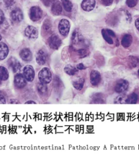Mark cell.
<instances>
[{"label":"cell","instance_id":"obj_33","mask_svg":"<svg viewBox=\"0 0 139 156\" xmlns=\"http://www.w3.org/2000/svg\"><path fill=\"white\" fill-rule=\"evenodd\" d=\"M101 2L105 5H110L113 2V0H101Z\"/></svg>","mask_w":139,"mask_h":156},{"label":"cell","instance_id":"obj_6","mask_svg":"<svg viewBox=\"0 0 139 156\" xmlns=\"http://www.w3.org/2000/svg\"><path fill=\"white\" fill-rule=\"evenodd\" d=\"M48 42L51 48L57 50L61 46L62 41L57 35L53 34L49 37Z\"/></svg>","mask_w":139,"mask_h":156},{"label":"cell","instance_id":"obj_15","mask_svg":"<svg viewBox=\"0 0 139 156\" xmlns=\"http://www.w3.org/2000/svg\"><path fill=\"white\" fill-rule=\"evenodd\" d=\"M62 6L61 3L58 0H54L52 5L51 12L54 15H59L62 12Z\"/></svg>","mask_w":139,"mask_h":156},{"label":"cell","instance_id":"obj_12","mask_svg":"<svg viewBox=\"0 0 139 156\" xmlns=\"http://www.w3.org/2000/svg\"><path fill=\"white\" fill-rule=\"evenodd\" d=\"M95 0H83L81 7L86 12H90L95 7Z\"/></svg>","mask_w":139,"mask_h":156},{"label":"cell","instance_id":"obj_4","mask_svg":"<svg viewBox=\"0 0 139 156\" xmlns=\"http://www.w3.org/2000/svg\"><path fill=\"white\" fill-rule=\"evenodd\" d=\"M71 41L74 45L78 46L84 44L85 39L83 37V35L81 34L79 30L77 29L73 31V33L72 34Z\"/></svg>","mask_w":139,"mask_h":156},{"label":"cell","instance_id":"obj_19","mask_svg":"<svg viewBox=\"0 0 139 156\" xmlns=\"http://www.w3.org/2000/svg\"><path fill=\"white\" fill-rule=\"evenodd\" d=\"M8 53L9 48L7 45L3 42H0V60L6 58Z\"/></svg>","mask_w":139,"mask_h":156},{"label":"cell","instance_id":"obj_23","mask_svg":"<svg viewBox=\"0 0 139 156\" xmlns=\"http://www.w3.org/2000/svg\"><path fill=\"white\" fill-rule=\"evenodd\" d=\"M93 103L95 104H103L105 103V99L102 94L96 93L94 94L92 98Z\"/></svg>","mask_w":139,"mask_h":156},{"label":"cell","instance_id":"obj_21","mask_svg":"<svg viewBox=\"0 0 139 156\" xmlns=\"http://www.w3.org/2000/svg\"><path fill=\"white\" fill-rule=\"evenodd\" d=\"M72 85L74 88L78 90H81L84 87L85 84V79L84 78H78L72 81Z\"/></svg>","mask_w":139,"mask_h":156},{"label":"cell","instance_id":"obj_29","mask_svg":"<svg viewBox=\"0 0 139 156\" xmlns=\"http://www.w3.org/2000/svg\"><path fill=\"white\" fill-rule=\"evenodd\" d=\"M77 53L78 56L80 58H82L88 56L89 55L90 51H89L87 49L81 48L77 50Z\"/></svg>","mask_w":139,"mask_h":156},{"label":"cell","instance_id":"obj_26","mask_svg":"<svg viewBox=\"0 0 139 156\" xmlns=\"http://www.w3.org/2000/svg\"><path fill=\"white\" fill-rule=\"evenodd\" d=\"M64 9L68 12H71L73 8V5L70 0H61Z\"/></svg>","mask_w":139,"mask_h":156},{"label":"cell","instance_id":"obj_36","mask_svg":"<svg viewBox=\"0 0 139 156\" xmlns=\"http://www.w3.org/2000/svg\"><path fill=\"white\" fill-rule=\"evenodd\" d=\"M106 31H107L108 34H109V35L110 37H116V35H115V33L113 32L112 30L109 29H106Z\"/></svg>","mask_w":139,"mask_h":156},{"label":"cell","instance_id":"obj_39","mask_svg":"<svg viewBox=\"0 0 139 156\" xmlns=\"http://www.w3.org/2000/svg\"><path fill=\"white\" fill-rule=\"evenodd\" d=\"M26 104H36V102H34L33 101H28L27 102H25Z\"/></svg>","mask_w":139,"mask_h":156},{"label":"cell","instance_id":"obj_1","mask_svg":"<svg viewBox=\"0 0 139 156\" xmlns=\"http://www.w3.org/2000/svg\"><path fill=\"white\" fill-rule=\"evenodd\" d=\"M38 78L40 83L48 84L52 80V74L49 69L45 67L40 71L38 74Z\"/></svg>","mask_w":139,"mask_h":156},{"label":"cell","instance_id":"obj_35","mask_svg":"<svg viewBox=\"0 0 139 156\" xmlns=\"http://www.w3.org/2000/svg\"><path fill=\"white\" fill-rule=\"evenodd\" d=\"M77 69H78V70H84V69H86V67L84 66V65L82 63H80L78 64L77 65Z\"/></svg>","mask_w":139,"mask_h":156},{"label":"cell","instance_id":"obj_13","mask_svg":"<svg viewBox=\"0 0 139 156\" xmlns=\"http://www.w3.org/2000/svg\"><path fill=\"white\" fill-rule=\"evenodd\" d=\"M8 63L14 72H16L17 71H19L21 67L19 60L14 57H11L8 60Z\"/></svg>","mask_w":139,"mask_h":156},{"label":"cell","instance_id":"obj_24","mask_svg":"<svg viewBox=\"0 0 139 156\" xmlns=\"http://www.w3.org/2000/svg\"><path fill=\"white\" fill-rule=\"evenodd\" d=\"M37 89L39 94L42 95H46L48 91V88L46 84H44L40 82L37 85Z\"/></svg>","mask_w":139,"mask_h":156},{"label":"cell","instance_id":"obj_34","mask_svg":"<svg viewBox=\"0 0 139 156\" xmlns=\"http://www.w3.org/2000/svg\"><path fill=\"white\" fill-rule=\"evenodd\" d=\"M5 15L2 10L0 9V24H2L5 21Z\"/></svg>","mask_w":139,"mask_h":156},{"label":"cell","instance_id":"obj_7","mask_svg":"<svg viewBox=\"0 0 139 156\" xmlns=\"http://www.w3.org/2000/svg\"><path fill=\"white\" fill-rule=\"evenodd\" d=\"M102 76L97 70H93L90 74V82L93 86H97L101 83Z\"/></svg>","mask_w":139,"mask_h":156},{"label":"cell","instance_id":"obj_31","mask_svg":"<svg viewBox=\"0 0 139 156\" xmlns=\"http://www.w3.org/2000/svg\"><path fill=\"white\" fill-rule=\"evenodd\" d=\"M4 2L6 7L10 8L14 5L15 0H4Z\"/></svg>","mask_w":139,"mask_h":156},{"label":"cell","instance_id":"obj_28","mask_svg":"<svg viewBox=\"0 0 139 156\" xmlns=\"http://www.w3.org/2000/svg\"><path fill=\"white\" fill-rule=\"evenodd\" d=\"M43 29L45 33H50L52 31V24L50 20L46 19L43 24Z\"/></svg>","mask_w":139,"mask_h":156},{"label":"cell","instance_id":"obj_18","mask_svg":"<svg viewBox=\"0 0 139 156\" xmlns=\"http://www.w3.org/2000/svg\"><path fill=\"white\" fill-rule=\"evenodd\" d=\"M133 42V37L129 34H125L122 37L121 44L125 48H129Z\"/></svg>","mask_w":139,"mask_h":156},{"label":"cell","instance_id":"obj_22","mask_svg":"<svg viewBox=\"0 0 139 156\" xmlns=\"http://www.w3.org/2000/svg\"><path fill=\"white\" fill-rule=\"evenodd\" d=\"M64 72L68 76H73L78 73V70L76 67L72 66L71 65H67L64 67Z\"/></svg>","mask_w":139,"mask_h":156},{"label":"cell","instance_id":"obj_16","mask_svg":"<svg viewBox=\"0 0 139 156\" xmlns=\"http://www.w3.org/2000/svg\"><path fill=\"white\" fill-rule=\"evenodd\" d=\"M20 56L23 60L25 61H30L32 60V53L29 49L25 48L22 49L20 52Z\"/></svg>","mask_w":139,"mask_h":156},{"label":"cell","instance_id":"obj_10","mask_svg":"<svg viewBox=\"0 0 139 156\" xmlns=\"http://www.w3.org/2000/svg\"><path fill=\"white\" fill-rule=\"evenodd\" d=\"M24 34L30 39H36L38 37V31L35 27L29 26L25 29Z\"/></svg>","mask_w":139,"mask_h":156},{"label":"cell","instance_id":"obj_25","mask_svg":"<svg viewBox=\"0 0 139 156\" xmlns=\"http://www.w3.org/2000/svg\"><path fill=\"white\" fill-rule=\"evenodd\" d=\"M9 78V73L7 68L3 66H0V80H7Z\"/></svg>","mask_w":139,"mask_h":156},{"label":"cell","instance_id":"obj_37","mask_svg":"<svg viewBox=\"0 0 139 156\" xmlns=\"http://www.w3.org/2000/svg\"><path fill=\"white\" fill-rule=\"evenodd\" d=\"M5 99L3 95L0 94V104H5Z\"/></svg>","mask_w":139,"mask_h":156},{"label":"cell","instance_id":"obj_9","mask_svg":"<svg viewBox=\"0 0 139 156\" xmlns=\"http://www.w3.org/2000/svg\"><path fill=\"white\" fill-rule=\"evenodd\" d=\"M24 76L28 81H32L35 77V71L34 68L31 65L25 66L24 68Z\"/></svg>","mask_w":139,"mask_h":156},{"label":"cell","instance_id":"obj_14","mask_svg":"<svg viewBox=\"0 0 139 156\" xmlns=\"http://www.w3.org/2000/svg\"><path fill=\"white\" fill-rule=\"evenodd\" d=\"M47 53L44 50H40L36 56V61L38 65L42 66L46 63L47 61Z\"/></svg>","mask_w":139,"mask_h":156},{"label":"cell","instance_id":"obj_40","mask_svg":"<svg viewBox=\"0 0 139 156\" xmlns=\"http://www.w3.org/2000/svg\"><path fill=\"white\" fill-rule=\"evenodd\" d=\"M137 74H138V76H139V69H138V71H137Z\"/></svg>","mask_w":139,"mask_h":156},{"label":"cell","instance_id":"obj_2","mask_svg":"<svg viewBox=\"0 0 139 156\" xmlns=\"http://www.w3.org/2000/svg\"><path fill=\"white\" fill-rule=\"evenodd\" d=\"M130 83L127 80L123 79H119L115 83L114 86V90L117 93H123L126 92L129 88Z\"/></svg>","mask_w":139,"mask_h":156},{"label":"cell","instance_id":"obj_30","mask_svg":"<svg viewBox=\"0 0 139 156\" xmlns=\"http://www.w3.org/2000/svg\"><path fill=\"white\" fill-rule=\"evenodd\" d=\"M138 0H127L126 4L130 8L134 7L137 5Z\"/></svg>","mask_w":139,"mask_h":156},{"label":"cell","instance_id":"obj_3","mask_svg":"<svg viewBox=\"0 0 139 156\" xmlns=\"http://www.w3.org/2000/svg\"><path fill=\"white\" fill-rule=\"evenodd\" d=\"M70 23L66 19H62L59 22L58 26L59 31L60 34L63 37L68 35L70 29Z\"/></svg>","mask_w":139,"mask_h":156},{"label":"cell","instance_id":"obj_32","mask_svg":"<svg viewBox=\"0 0 139 156\" xmlns=\"http://www.w3.org/2000/svg\"><path fill=\"white\" fill-rule=\"evenodd\" d=\"M42 2L45 6L49 7L51 5H52L54 0H42Z\"/></svg>","mask_w":139,"mask_h":156},{"label":"cell","instance_id":"obj_17","mask_svg":"<svg viewBox=\"0 0 139 156\" xmlns=\"http://www.w3.org/2000/svg\"><path fill=\"white\" fill-rule=\"evenodd\" d=\"M139 100V95L137 93L133 92L125 99V103L128 104H136Z\"/></svg>","mask_w":139,"mask_h":156},{"label":"cell","instance_id":"obj_27","mask_svg":"<svg viewBox=\"0 0 139 156\" xmlns=\"http://www.w3.org/2000/svg\"><path fill=\"white\" fill-rule=\"evenodd\" d=\"M101 33L102 35L103 39H104V40L107 42L108 44H114L113 40L111 37L109 35V34H108L107 32L106 31V29H103L101 31Z\"/></svg>","mask_w":139,"mask_h":156},{"label":"cell","instance_id":"obj_38","mask_svg":"<svg viewBox=\"0 0 139 156\" xmlns=\"http://www.w3.org/2000/svg\"><path fill=\"white\" fill-rule=\"evenodd\" d=\"M135 27L137 28V29L138 30L139 32V18L137 19L135 22Z\"/></svg>","mask_w":139,"mask_h":156},{"label":"cell","instance_id":"obj_11","mask_svg":"<svg viewBox=\"0 0 139 156\" xmlns=\"http://www.w3.org/2000/svg\"><path fill=\"white\" fill-rule=\"evenodd\" d=\"M14 85L19 88H22L26 85V80L21 74H17L14 77Z\"/></svg>","mask_w":139,"mask_h":156},{"label":"cell","instance_id":"obj_20","mask_svg":"<svg viewBox=\"0 0 139 156\" xmlns=\"http://www.w3.org/2000/svg\"><path fill=\"white\" fill-rule=\"evenodd\" d=\"M127 66L130 68H135L138 65L139 62V59L138 58L134 56H130L127 58Z\"/></svg>","mask_w":139,"mask_h":156},{"label":"cell","instance_id":"obj_42","mask_svg":"<svg viewBox=\"0 0 139 156\" xmlns=\"http://www.w3.org/2000/svg\"><path fill=\"white\" fill-rule=\"evenodd\" d=\"M1 80H0V84H1Z\"/></svg>","mask_w":139,"mask_h":156},{"label":"cell","instance_id":"obj_8","mask_svg":"<svg viewBox=\"0 0 139 156\" xmlns=\"http://www.w3.org/2000/svg\"><path fill=\"white\" fill-rule=\"evenodd\" d=\"M10 18L13 22L16 23L21 22L24 19V15L22 10L18 8H15L11 12Z\"/></svg>","mask_w":139,"mask_h":156},{"label":"cell","instance_id":"obj_5","mask_svg":"<svg viewBox=\"0 0 139 156\" xmlns=\"http://www.w3.org/2000/svg\"><path fill=\"white\" fill-rule=\"evenodd\" d=\"M42 16V9L38 6L32 7L30 9L29 16L33 21H37L40 19Z\"/></svg>","mask_w":139,"mask_h":156},{"label":"cell","instance_id":"obj_41","mask_svg":"<svg viewBox=\"0 0 139 156\" xmlns=\"http://www.w3.org/2000/svg\"><path fill=\"white\" fill-rule=\"evenodd\" d=\"M1 35H0V41H1Z\"/></svg>","mask_w":139,"mask_h":156}]
</instances>
